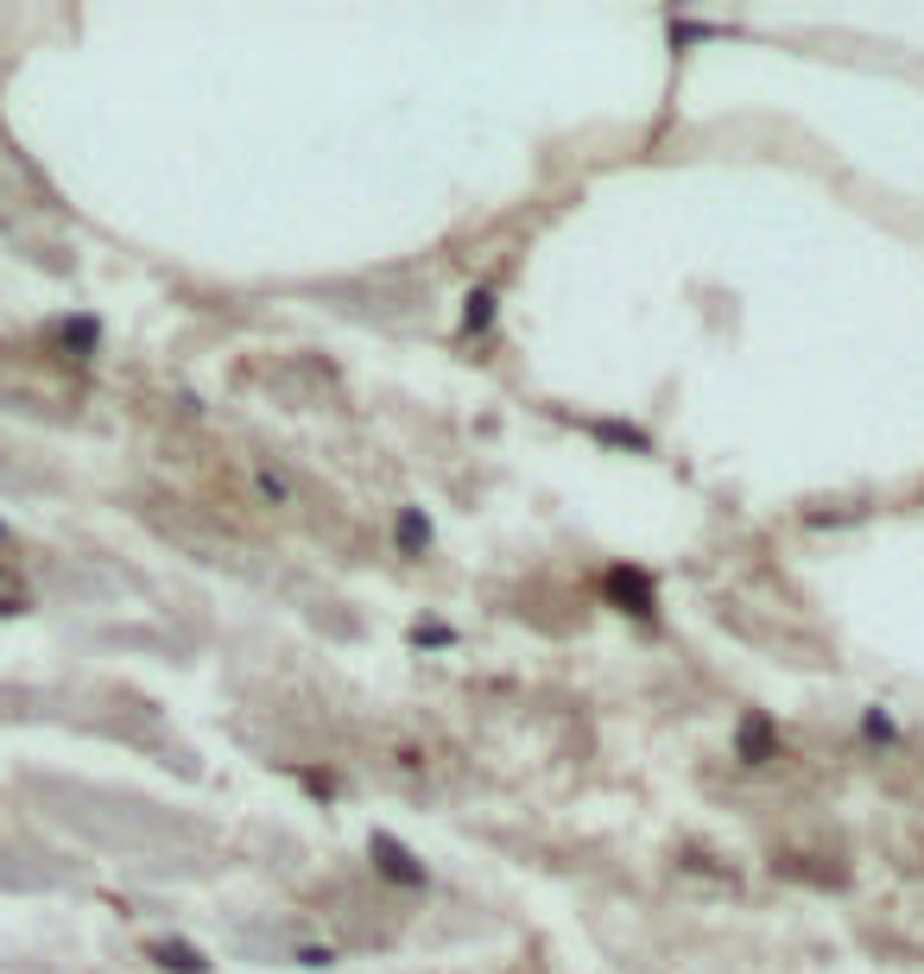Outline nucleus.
<instances>
[{
    "label": "nucleus",
    "instance_id": "nucleus-4",
    "mask_svg": "<svg viewBox=\"0 0 924 974\" xmlns=\"http://www.w3.org/2000/svg\"><path fill=\"white\" fill-rule=\"evenodd\" d=\"M399 539H406V544H418V539H431V525H425L418 513H406V519H399Z\"/></svg>",
    "mask_w": 924,
    "mask_h": 974
},
{
    "label": "nucleus",
    "instance_id": "nucleus-3",
    "mask_svg": "<svg viewBox=\"0 0 924 974\" xmlns=\"http://www.w3.org/2000/svg\"><path fill=\"white\" fill-rule=\"evenodd\" d=\"M741 746H747V760H760V753H767V728H760V721H747Z\"/></svg>",
    "mask_w": 924,
    "mask_h": 974
},
{
    "label": "nucleus",
    "instance_id": "nucleus-1",
    "mask_svg": "<svg viewBox=\"0 0 924 974\" xmlns=\"http://www.w3.org/2000/svg\"><path fill=\"white\" fill-rule=\"evenodd\" d=\"M374 854H381V867L393 873V879H406V886H418V879H425V867H411V854L393 842V835H374Z\"/></svg>",
    "mask_w": 924,
    "mask_h": 974
},
{
    "label": "nucleus",
    "instance_id": "nucleus-2",
    "mask_svg": "<svg viewBox=\"0 0 924 974\" xmlns=\"http://www.w3.org/2000/svg\"><path fill=\"white\" fill-rule=\"evenodd\" d=\"M608 589H615L620 601H634V615H652V595H646V576H627V569H615V576H608Z\"/></svg>",
    "mask_w": 924,
    "mask_h": 974
}]
</instances>
